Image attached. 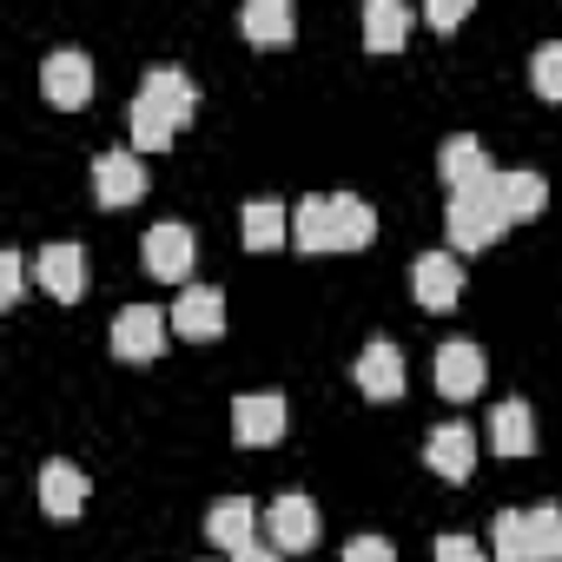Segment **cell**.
I'll list each match as a JSON object with an SVG mask.
<instances>
[{"label":"cell","mask_w":562,"mask_h":562,"mask_svg":"<svg viewBox=\"0 0 562 562\" xmlns=\"http://www.w3.org/2000/svg\"><path fill=\"white\" fill-rule=\"evenodd\" d=\"M192 113H199V87L179 67H153L139 80V93H133V146L139 153H166Z\"/></svg>","instance_id":"6da1fadb"},{"label":"cell","mask_w":562,"mask_h":562,"mask_svg":"<svg viewBox=\"0 0 562 562\" xmlns=\"http://www.w3.org/2000/svg\"><path fill=\"white\" fill-rule=\"evenodd\" d=\"M443 232H450V251H490V245L509 232V218H503V205H496V172H490L483 186H470V192H450Z\"/></svg>","instance_id":"7a4b0ae2"},{"label":"cell","mask_w":562,"mask_h":562,"mask_svg":"<svg viewBox=\"0 0 562 562\" xmlns=\"http://www.w3.org/2000/svg\"><path fill=\"white\" fill-rule=\"evenodd\" d=\"M166 338H172V312H159V305H126L113 318V358H126V364H153L166 351Z\"/></svg>","instance_id":"3957f363"},{"label":"cell","mask_w":562,"mask_h":562,"mask_svg":"<svg viewBox=\"0 0 562 562\" xmlns=\"http://www.w3.org/2000/svg\"><path fill=\"white\" fill-rule=\"evenodd\" d=\"M41 93H47V106H60V113H80V106L93 100V60H87L80 47H60V54H47V67H41Z\"/></svg>","instance_id":"277c9868"},{"label":"cell","mask_w":562,"mask_h":562,"mask_svg":"<svg viewBox=\"0 0 562 562\" xmlns=\"http://www.w3.org/2000/svg\"><path fill=\"white\" fill-rule=\"evenodd\" d=\"M265 536H271V549L278 555H299V549H318V503L312 496H278L271 509H265Z\"/></svg>","instance_id":"5b68a950"},{"label":"cell","mask_w":562,"mask_h":562,"mask_svg":"<svg viewBox=\"0 0 562 562\" xmlns=\"http://www.w3.org/2000/svg\"><path fill=\"white\" fill-rule=\"evenodd\" d=\"M278 437H285V397H278V391H245V397L232 404V443L265 450V443H278Z\"/></svg>","instance_id":"8992f818"},{"label":"cell","mask_w":562,"mask_h":562,"mask_svg":"<svg viewBox=\"0 0 562 562\" xmlns=\"http://www.w3.org/2000/svg\"><path fill=\"white\" fill-rule=\"evenodd\" d=\"M483 384H490V358H483L470 338H450V345L437 351V391L463 404V397H476Z\"/></svg>","instance_id":"52a82bcc"},{"label":"cell","mask_w":562,"mask_h":562,"mask_svg":"<svg viewBox=\"0 0 562 562\" xmlns=\"http://www.w3.org/2000/svg\"><path fill=\"white\" fill-rule=\"evenodd\" d=\"M424 463H430L443 483H470V476H476V430H470V424H437L430 443H424Z\"/></svg>","instance_id":"ba28073f"},{"label":"cell","mask_w":562,"mask_h":562,"mask_svg":"<svg viewBox=\"0 0 562 562\" xmlns=\"http://www.w3.org/2000/svg\"><path fill=\"white\" fill-rule=\"evenodd\" d=\"M411 292H417V305L450 312V305L463 299V265H457L450 251H424V258L411 265Z\"/></svg>","instance_id":"9c48e42d"},{"label":"cell","mask_w":562,"mask_h":562,"mask_svg":"<svg viewBox=\"0 0 562 562\" xmlns=\"http://www.w3.org/2000/svg\"><path fill=\"white\" fill-rule=\"evenodd\" d=\"M172 331L192 338V345H212V338L225 331V292H212V285H186L179 305H172Z\"/></svg>","instance_id":"30bf717a"},{"label":"cell","mask_w":562,"mask_h":562,"mask_svg":"<svg viewBox=\"0 0 562 562\" xmlns=\"http://www.w3.org/2000/svg\"><path fill=\"white\" fill-rule=\"evenodd\" d=\"M139 251H146V271H153V278H166V285H179V278L192 271V258H199V238H192L186 225H153Z\"/></svg>","instance_id":"8fae6325"},{"label":"cell","mask_w":562,"mask_h":562,"mask_svg":"<svg viewBox=\"0 0 562 562\" xmlns=\"http://www.w3.org/2000/svg\"><path fill=\"white\" fill-rule=\"evenodd\" d=\"M93 192H100L106 212H120V205L146 199V166H139L133 153H100V159H93Z\"/></svg>","instance_id":"7c38bea8"},{"label":"cell","mask_w":562,"mask_h":562,"mask_svg":"<svg viewBox=\"0 0 562 562\" xmlns=\"http://www.w3.org/2000/svg\"><path fill=\"white\" fill-rule=\"evenodd\" d=\"M358 391L378 397V404L404 397V351H397L391 338H371V345L358 351Z\"/></svg>","instance_id":"4fadbf2b"},{"label":"cell","mask_w":562,"mask_h":562,"mask_svg":"<svg viewBox=\"0 0 562 562\" xmlns=\"http://www.w3.org/2000/svg\"><path fill=\"white\" fill-rule=\"evenodd\" d=\"M41 285H47L60 305H74V299L87 292V251H80L74 238H60V245L41 251Z\"/></svg>","instance_id":"5bb4252c"},{"label":"cell","mask_w":562,"mask_h":562,"mask_svg":"<svg viewBox=\"0 0 562 562\" xmlns=\"http://www.w3.org/2000/svg\"><path fill=\"white\" fill-rule=\"evenodd\" d=\"M238 238H245V251H278V245H292V212L278 205V199H251L245 218H238Z\"/></svg>","instance_id":"9a60e30c"},{"label":"cell","mask_w":562,"mask_h":562,"mask_svg":"<svg viewBox=\"0 0 562 562\" xmlns=\"http://www.w3.org/2000/svg\"><path fill=\"white\" fill-rule=\"evenodd\" d=\"M437 172H443V186H450V192H470V186H483V179H490V153H483V139H476V133H457V139H443V159H437Z\"/></svg>","instance_id":"2e32d148"},{"label":"cell","mask_w":562,"mask_h":562,"mask_svg":"<svg viewBox=\"0 0 562 562\" xmlns=\"http://www.w3.org/2000/svg\"><path fill=\"white\" fill-rule=\"evenodd\" d=\"M496 205H503L509 225H529L549 205V179L542 172H496Z\"/></svg>","instance_id":"e0dca14e"},{"label":"cell","mask_w":562,"mask_h":562,"mask_svg":"<svg viewBox=\"0 0 562 562\" xmlns=\"http://www.w3.org/2000/svg\"><path fill=\"white\" fill-rule=\"evenodd\" d=\"M378 238V212L358 192H331V251H364Z\"/></svg>","instance_id":"ac0fdd59"},{"label":"cell","mask_w":562,"mask_h":562,"mask_svg":"<svg viewBox=\"0 0 562 562\" xmlns=\"http://www.w3.org/2000/svg\"><path fill=\"white\" fill-rule=\"evenodd\" d=\"M41 509H47V516H80V509H87V476H80V463H67V457L41 463Z\"/></svg>","instance_id":"d6986e66"},{"label":"cell","mask_w":562,"mask_h":562,"mask_svg":"<svg viewBox=\"0 0 562 562\" xmlns=\"http://www.w3.org/2000/svg\"><path fill=\"white\" fill-rule=\"evenodd\" d=\"M411 27H417V14L404 8V0H371L364 8V47L371 54H397L411 41Z\"/></svg>","instance_id":"ffe728a7"},{"label":"cell","mask_w":562,"mask_h":562,"mask_svg":"<svg viewBox=\"0 0 562 562\" xmlns=\"http://www.w3.org/2000/svg\"><path fill=\"white\" fill-rule=\"evenodd\" d=\"M238 27H245L251 47H285L299 34V14L285 8V0H251V8L238 14Z\"/></svg>","instance_id":"44dd1931"},{"label":"cell","mask_w":562,"mask_h":562,"mask_svg":"<svg viewBox=\"0 0 562 562\" xmlns=\"http://www.w3.org/2000/svg\"><path fill=\"white\" fill-rule=\"evenodd\" d=\"M490 450L496 457H529L536 450V411L529 404H496V417H490Z\"/></svg>","instance_id":"7402d4cb"},{"label":"cell","mask_w":562,"mask_h":562,"mask_svg":"<svg viewBox=\"0 0 562 562\" xmlns=\"http://www.w3.org/2000/svg\"><path fill=\"white\" fill-rule=\"evenodd\" d=\"M251 529H258V509H251L245 496H225V503H212V516H205V536H212L218 549H232V555L258 542Z\"/></svg>","instance_id":"603a6c76"},{"label":"cell","mask_w":562,"mask_h":562,"mask_svg":"<svg viewBox=\"0 0 562 562\" xmlns=\"http://www.w3.org/2000/svg\"><path fill=\"white\" fill-rule=\"evenodd\" d=\"M292 245H299V251H312V258H318V251H331V199H318V192H312L305 205H292Z\"/></svg>","instance_id":"cb8c5ba5"},{"label":"cell","mask_w":562,"mask_h":562,"mask_svg":"<svg viewBox=\"0 0 562 562\" xmlns=\"http://www.w3.org/2000/svg\"><path fill=\"white\" fill-rule=\"evenodd\" d=\"M490 529V562H529V509H503Z\"/></svg>","instance_id":"d4e9b609"},{"label":"cell","mask_w":562,"mask_h":562,"mask_svg":"<svg viewBox=\"0 0 562 562\" xmlns=\"http://www.w3.org/2000/svg\"><path fill=\"white\" fill-rule=\"evenodd\" d=\"M529 562H562V503L529 509Z\"/></svg>","instance_id":"484cf974"},{"label":"cell","mask_w":562,"mask_h":562,"mask_svg":"<svg viewBox=\"0 0 562 562\" xmlns=\"http://www.w3.org/2000/svg\"><path fill=\"white\" fill-rule=\"evenodd\" d=\"M529 87H536L542 100H562V41H549V47L529 54Z\"/></svg>","instance_id":"4316f807"},{"label":"cell","mask_w":562,"mask_h":562,"mask_svg":"<svg viewBox=\"0 0 562 562\" xmlns=\"http://www.w3.org/2000/svg\"><path fill=\"white\" fill-rule=\"evenodd\" d=\"M437 562H490V549L476 536H437Z\"/></svg>","instance_id":"83f0119b"},{"label":"cell","mask_w":562,"mask_h":562,"mask_svg":"<svg viewBox=\"0 0 562 562\" xmlns=\"http://www.w3.org/2000/svg\"><path fill=\"white\" fill-rule=\"evenodd\" d=\"M21 278H27V258L21 251H0V299H8V305L21 299Z\"/></svg>","instance_id":"f1b7e54d"},{"label":"cell","mask_w":562,"mask_h":562,"mask_svg":"<svg viewBox=\"0 0 562 562\" xmlns=\"http://www.w3.org/2000/svg\"><path fill=\"white\" fill-rule=\"evenodd\" d=\"M345 562H397V549H391L384 536H358V542L345 549Z\"/></svg>","instance_id":"f546056e"},{"label":"cell","mask_w":562,"mask_h":562,"mask_svg":"<svg viewBox=\"0 0 562 562\" xmlns=\"http://www.w3.org/2000/svg\"><path fill=\"white\" fill-rule=\"evenodd\" d=\"M463 14H470V8H463V0H437V8H430V27H443V34H450V27H457Z\"/></svg>","instance_id":"4dcf8cb0"},{"label":"cell","mask_w":562,"mask_h":562,"mask_svg":"<svg viewBox=\"0 0 562 562\" xmlns=\"http://www.w3.org/2000/svg\"><path fill=\"white\" fill-rule=\"evenodd\" d=\"M232 562H285V555H278V549H271V542H251V549H238V555H232Z\"/></svg>","instance_id":"1f68e13d"}]
</instances>
